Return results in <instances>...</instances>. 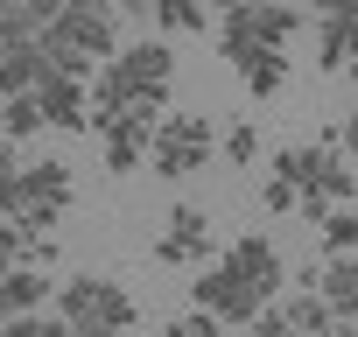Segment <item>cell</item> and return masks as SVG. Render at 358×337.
<instances>
[{"mask_svg": "<svg viewBox=\"0 0 358 337\" xmlns=\"http://www.w3.org/2000/svg\"><path fill=\"white\" fill-rule=\"evenodd\" d=\"M22 239H29V232H22L15 218H8V225H0V274H8V267L22 260Z\"/></svg>", "mask_w": 358, "mask_h": 337, "instance_id": "f1b7e54d", "label": "cell"}, {"mask_svg": "<svg viewBox=\"0 0 358 337\" xmlns=\"http://www.w3.org/2000/svg\"><path fill=\"white\" fill-rule=\"evenodd\" d=\"M15 190H22V155L15 141H0V218H15Z\"/></svg>", "mask_w": 358, "mask_h": 337, "instance_id": "603a6c76", "label": "cell"}, {"mask_svg": "<svg viewBox=\"0 0 358 337\" xmlns=\"http://www.w3.org/2000/svg\"><path fill=\"white\" fill-rule=\"evenodd\" d=\"M169 85H176V50L162 36H141L120 57L99 64V78H92V120H106V113H155L162 120L169 113Z\"/></svg>", "mask_w": 358, "mask_h": 337, "instance_id": "7a4b0ae2", "label": "cell"}, {"mask_svg": "<svg viewBox=\"0 0 358 337\" xmlns=\"http://www.w3.org/2000/svg\"><path fill=\"white\" fill-rule=\"evenodd\" d=\"M0 64H8V43H0Z\"/></svg>", "mask_w": 358, "mask_h": 337, "instance_id": "1f68e13d", "label": "cell"}, {"mask_svg": "<svg viewBox=\"0 0 358 337\" xmlns=\"http://www.w3.org/2000/svg\"><path fill=\"white\" fill-rule=\"evenodd\" d=\"M0 43H43L29 22V0H0Z\"/></svg>", "mask_w": 358, "mask_h": 337, "instance_id": "7402d4cb", "label": "cell"}, {"mask_svg": "<svg viewBox=\"0 0 358 337\" xmlns=\"http://www.w3.org/2000/svg\"><path fill=\"white\" fill-rule=\"evenodd\" d=\"M239 71V85L253 92V99H274L281 85H288V50H260V57H246V64H232Z\"/></svg>", "mask_w": 358, "mask_h": 337, "instance_id": "9a60e30c", "label": "cell"}, {"mask_svg": "<svg viewBox=\"0 0 358 337\" xmlns=\"http://www.w3.org/2000/svg\"><path fill=\"white\" fill-rule=\"evenodd\" d=\"M323 253H358V211L351 204H337V211H323Z\"/></svg>", "mask_w": 358, "mask_h": 337, "instance_id": "d6986e66", "label": "cell"}, {"mask_svg": "<svg viewBox=\"0 0 358 337\" xmlns=\"http://www.w3.org/2000/svg\"><path fill=\"white\" fill-rule=\"evenodd\" d=\"M50 120H43V99L36 92H15L8 106H0V134H8V141H29V134H43Z\"/></svg>", "mask_w": 358, "mask_h": 337, "instance_id": "e0dca14e", "label": "cell"}, {"mask_svg": "<svg viewBox=\"0 0 358 337\" xmlns=\"http://www.w3.org/2000/svg\"><path fill=\"white\" fill-rule=\"evenodd\" d=\"M71 197H78V176H71V162H57V155H36V162H22L15 225H22V232H50V225H64Z\"/></svg>", "mask_w": 358, "mask_h": 337, "instance_id": "52a82bcc", "label": "cell"}, {"mask_svg": "<svg viewBox=\"0 0 358 337\" xmlns=\"http://www.w3.org/2000/svg\"><path fill=\"white\" fill-rule=\"evenodd\" d=\"M43 50H50V71L92 78L106 57H120V8L113 0H64V15L43 29Z\"/></svg>", "mask_w": 358, "mask_h": 337, "instance_id": "277c9868", "label": "cell"}, {"mask_svg": "<svg viewBox=\"0 0 358 337\" xmlns=\"http://www.w3.org/2000/svg\"><path fill=\"white\" fill-rule=\"evenodd\" d=\"M36 99H43V120L57 134H92V85L71 78V71H43L36 78Z\"/></svg>", "mask_w": 358, "mask_h": 337, "instance_id": "7c38bea8", "label": "cell"}, {"mask_svg": "<svg viewBox=\"0 0 358 337\" xmlns=\"http://www.w3.org/2000/svg\"><path fill=\"white\" fill-rule=\"evenodd\" d=\"M302 36V8H288V0H253V8H225L218 15V50L232 64L260 57V50H288Z\"/></svg>", "mask_w": 358, "mask_h": 337, "instance_id": "8992f818", "label": "cell"}, {"mask_svg": "<svg viewBox=\"0 0 358 337\" xmlns=\"http://www.w3.org/2000/svg\"><path fill=\"white\" fill-rule=\"evenodd\" d=\"M218 8H253V0H218Z\"/></svg>", "mask_w": 358, "mask_h": 337, "instance_id": "4dcf8cb0", "label": "cell"}, {"mask_svg": "<svg viewBox=\"0 0 358 337\" xmlns=\"http://www.w3.org/2000/svg\"><path fill=\"white\" fill-rule=\"evenodd\" d=\"M337 316H358V253H330L323 267H316V281H309Z\"/></svg>", "mask_w": 358, "mask_h": 337, "instance_id": "5bb4252c", "label": "cell"}, {"mask_svg": "<svg viewBox=\"0 0 358 337\" xmlns=\"http://www.w3.org/2000/svg\"><path fill=\"white\" fill-rule=\"evenodd\" d=\"M316 71L358 78V0H316Z\"/></svg>", "mask_w": 358, "mask_h": 337, "instance_id": "9c48e42d", "label": "cell"}, {"mask_svg": "<svg viewBox=\"0 0 358 337\" xmlns=\"http://www.w3.org/2000/svg\"><path fill=\"white\" fill-rule=\"evenodd\" d=\"M113 8H120L127 22H155V0H113Z\"/></svg>", "mask_w": 358, "mask_h": 337, "instance_id": "f546056e", "label": "cell"}, {"mask_svg": "<svg viewBox=\"0 0 358 337\" xmlns=\"http://www.w3.org/2000/svg\"><path fill=\"white\" fill-rule=\"evenodd\" d=\"M0 141H8V134H0Z\"/></svg>", "mask_w": 358, "mask_h": 337, "instance_id": "d6a6232c", "label": "cell"}, {"mask_svg": "<svg viewBox=\"0 0 358 337\" xmlns=\"http://www.w3.org/2000/svg\"><path fill=\"white\" fill-rule=\"evenodd\" d=\"M211 155H218V134H211V120H204V113H162V127H155V148H148L155 176L183 183V176H197V168H204Z\"/></svg>", "mask_w": 358, "mask_h": 337, "instance_id": "ba28073f", "label": "cell"}, {"mask_svg": "<svg viewBox=\"0 0 358 337\" xmlns=\"http://www.w3.org/2000/svg\"><path fill=\"white\" fill-rule=\"evenodd\" d=\"M218 148H225V162H232V168H253V162H260V127H253V120H239V127H225V141H218Z\"/></svg>", "mask_w": 358, "mask_h": 337, "instance_id": "ffe728a7", "label": "cell"}, {"mask_svg": "<svg viewBox=\"0 0 358 337\" xmlns=\"http://www.w3.org/2000/svg\"><path fill=\"white\" fill-rule=\"evenodd\" d=\"M281 281H288V267H281V246L267 239V232H239L211 267H197V281H190V302L204 309V316H218V323H253L274 295H281Z\"/></svg>", "mask_w": 358, "mask_h": 337, "instance_id": "6da1fadb", "label": "cell"}, {"mask_svg": "<svg viewBox=\"0 0 358 337\" xmlns=\"http://www.w3.org/2000/svg\"><path fill=\"white\" fill-rule=\"evenodd\" d=\"M162 337H225V323H218V316H204V309H190V316H176Z\"/></svg>", "mask_w": 358, "mask_h": 337, "instance_id": "d4e9b609", "label": "cell"}, {"mask_svg": "<svg viewBox=\"0 0 358 337\" xmlns=\"http://www.w3.org/2000/svg\"><path fill=\"white\" fill-rule=\"evenodd\" d=\"M246 337H302V330L288 323V309H274V302H267V309H260V316L246 323Z\"/></svg>", "mask_w": 358, "mask_h": 337, "instance_id": "484cf974", "label": "cell"}, {"mask_svg": "<svg viewBox=\"0 0 358 337\" xmlns=\"http://www.w3.org/2000/svg\"><path fill=\"white\" fill-rule=\"evenodd\" d=\"M155 113H106V120H92V134H99V148H106V168L113 176H134V168L148 162V148H155Z\"/></svg>", "mask_w": 358, "mask_h": 337, "instance_id": "30bf717a", "label": "cell"}, {"mask_svg": "<svg viewBox=\"0 0 358 337\" xmlns=\"http://www.w3.org/2000/svg\"><path fill=\"white\" fill-rule=\"evenodd\" d=\"M260 211H274V218H281V211H302L295 183H288V176H267V183H260Z\"/></svg>", "mask_w": 358, "mask_h": 337, "instance_id": "cb8c5ba5", "label": "cell"}, {"mask_svg": "<svg viewBox=\"0 0 358 337\" xmlns=\"http://www.w3.org/2000/svg\"><path fill=\"white\" fill-rule=\"evenodd\" d=\"M0 337H71V323H64V316L29 309V316H8V323H0Z\"/></svg>", "mask_w": 358, "mask_h": 337, "instance_id": "44dd1931", "label": "cell"}, {"mask_svg": "<svg viewBox=\"0 0 358 337\" xmlns=\"http://www.w3.org/2000/svg\"><path fill=\"white\" fill-rule=\"evenodd\" d=\"M204 15H211V0H155V22H162L169 36H197Z\"/></svg>", "mask_w": 358, "mask_h": 337, "instance_id": "ac0fdd59", "label": "cell"}, {"mask_svg": "<svg viewBox=\"0 0 358 337\" xmlns=\"http://www.w3.org/2000/svg\"><path fill=\"white\" fill-rule=\"evenodd\" d=\"M204 253H211V211L204 204H169L162 239H155V260L162 267H204Z\"/></svg>", "mask_w": 358, "mask_h": 337, "instance_id": "8fae6325", "label": "cell"}, {"mask_svg": "<svg viewBox=\"0 0 358 337\" xmlns=\"http://www.w3.org/2000/svg\"><path fill=\"white\" fill-rule=\"evenodd\" d=\"M22 260H29V267H57V239H50V232H29V239H22Z\"/></svg>", "mask_w": 358, "mask_h": 337, "instance_id": "4316f807", "label": "cell"}, {"mask_svg": "<svg viewBox=\"0 0 358 337\" xmlns=\"http://www.w3.org/2000/svg\"><path fill=\"white\" fill-rule=\"evenodd\" d=\"M57 316L71 323V337H127L134 330V295H127V281H113V274H71V281H57Z\"/></svg>", "mask_w": 358, "mask_h": 337, "instance_id": "5b68a950", "label": "cell"}, {"mask_svg": "<svg viewBox=\"0 0 358 337\" xmlns=\"http://www.w3.org/2000/svg\"><path fill=\"white\" fill-rule=\"evenodd\" d=\"M288 323H295V330H302V337H330V330H337V323H344V316H337V309H330V302H323V295H316V288H302V295H295V302H288Z\"/></svg>", "mask_w": 358, "mask_h": 337, "instance_id": "2e32d148", "label": "cell"}, {"mask_svg": "<svg viewBox=\"0 0 358 337\" xmlns=\"http://www.w3.org/2000/svg\"><path fill=\"white\" fill-rule=\"evenodd\" d=\"M50 295H57L50 267H29V260H15L8 274H0V323H8V316H29V309H43Z\"/></svg>", "mask_w": 358, "mask_h": 337, "instance_id": "4fadbf2b", "label": "cell"}, {"mask_svg": "<svg viewBox=\"0 0 358 337\" xmlns=\"http://www.w3.org/2000/svg\"><path fill=\"white\" fill-rule=\"evenodd\" d=\"M323 141H330L337 155H351V162H358V113H351V120H337V127H330Z\"/></svg>", "mask_w": 358, "mask_h": 337, "instance_id": "83f0119b", "label": "cell"}, {"mask_svg": "<svg viewBox=\"0 0 358 337\" xmlns=\"http://www.w3.org/2000/svg\"><path fill=\"white\" fill-rule=\"evenodd\" d=\"M267 176H288V183H295V197H302V218H309V225H323V211H337V204H351V197H358V162H351V155H337L323 134H316V141H295V148H274Z\"/></svg>", "mask_w": 358, "mask_h": 337, "instance_id": "3957f363", "label": "cell"}]
</instances>
